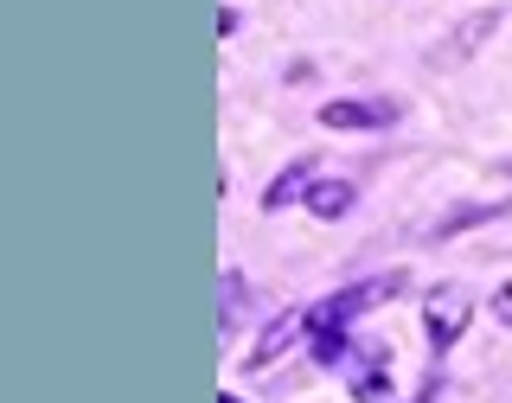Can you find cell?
<instances>
[{
	"instance_id": "cell-1",
	"label": "cell",
	"mask_w": 512,
	"mask_h": 403,
	"mask_svg": "<svg viewBox=\"0 0 512 403\" xmlns=\"http://www.w3.org/2000/svg\"><path fill=\"white\" fill-rule=\"evenodd\" d=\"M391 295H397V276H372V282H359V288H340V295L314 301V308H308L314 359H340V346H346V320H352V314H365V308H378V301H391Z\"/></svg>"
},
{
	"instance_id": "cell-2",
	"label": "cell",
	"mask_w": 512,
	"mask_h": 403,
	"mask_svg": "<svg viewBox=\"0 0 512 403\" xmlns=\"http://www.w3.org/2000/svg\"><path fill=\"white\" fill-rule=\"evenodd\" d=\"M468 320H474V295L461 282H436L423 295V327H429V346H436V352L455 346L461 333H468Z\"/></svg>"
},
{
	"instance_id": "cell-3",
	"label": "cell",
	"mask_w": 512,
	"mask_h": 403,
	"mask_svg": "<svg viewBox=\"0 0 512 403\" xmlns=\"http://www.w3.org/2000/svg\"><path fill=\"white\" fill-rule=\"evenodd\" d=\"M301 333H308V308H288V314H276V320H269V333L250 346V372H269V365H276L282 352L301 340Z\"/></svg>"
},
{
	"instance_id": "cell-4",
	"label": "cell",
	"mask_w": 512,
	"mask_h": 403,
	"mask_svg": "<svg viewBox=\"0 0 512 403\" xmlns=\"http://www.w3.org/2000/svg\"><path fill=\"white\" fill-rule=\"evenodd\" d=\"M320 122H327V128H391V122H397V103H384V96H372V103L340 96V103L320 109Z\"/></svg>"
},
{
	"instance_id": "cell-5",
	"label": "cell",
	"mask_w": 512,
	"mask_h": 403,
	"mask_svg": "<svg viewBox=\"0 0 512 403\" xmlns=\"http://www.w3.org/2000/svg\"><path fill=\"white\" fill-rule=\"evenodd\" d=\"M352 199H359V192H352L346 180H314V186H308V212H314V218H346Z\"/></svg>"
},
{
	"instance_id": "cell-6",
	"label": "cell",
	"mask_w": 512,
	"mask_h": 403,
	"mask_svg": "<svg viewBox=\"0 0 512 403\" xmlns=\"http://www.w3.org/2000/svg\"><path fill=\"white\" fill-rule=\"evenodd\" d=\"M237 314H244V276L224 269V276H218V333H231Z\"/></svg>"
},
{
	"instance_id": "cell-7",
	"label": "cell",
	"mask_w": 512,
	"mask_h": 403,
	"mask_svg": "<svg viewBox=\"0 0 512 403\" xmlns=\"http://www.w3.org/2000/svg\"><path fill=\"white\" fill-rule=\"evenodd\" d=\"M352 397H359V403H384V397H391V378H384V352H372L365 378H352Z\"/></svg>"
},
{
	"instance_id": "cell-8",
	"label": "cell",
	"mask_w": 512,
	"mask_h": 403,
	"mask_svg": "<svg viewBox=\"0 0 512 403\" xmlns=\"http://www.w3.org/2000/svg\"><path fill=\"white\" fill-rule=\"evenodd\" d=\"M301 192H308V167H288L282 180L269 186V199H263V205H269V212H276V205H288V199H301Z\"/></svg>"
},
{
	"instance_id": "cell-9",
	"label": "cell",
	"mask_w": 512,
	"mask_h": 403,
	"mask_svg": "<svg viewBox=\"0 0 512 403\" xmlns=\"http://www.w3.org/2000/svg\"><path fill=\"white\" fill-rule=\"evenodd\" d=\"M493 314H500V327H512V282L500 288V295H493Z\"/></svg>"
},
{
	"instance_id": "cell-10",
	"label": "cell",
	"mask_w": 512,
	"mask_h": 403,
	"mask_svg": "<svg viewBox=\"0 0 512 403\" xmlns=\"http://www.w3.org/2000/svg\"><path fill=\"white\" fill-rule=\"evenodd\" d=\"M416 403H436V378H429V384H423V391H416Z\"/></svg>"
},
{
	"instance_id": "cell-11",
	"label": "cell",
	"mask_w": 512,
	"mask_h": 403,
	"mask_svg": "<svg viewBox=\"0 0 512 403\" xmlns=\"http://www.w3.org/2000/svg\"><path fill=\"white\" fill-rule=\"evenodd\" d=\"M218 403H244V397H231V391H224V397H218Z\"/></svg>"
}]
</instances>
